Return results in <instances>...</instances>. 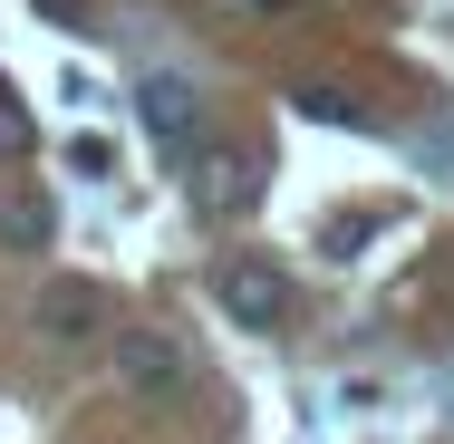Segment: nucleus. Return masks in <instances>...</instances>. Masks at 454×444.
Instances as JSON below:
<instances>
[{
	"instance_id": "nucleus-1",
	"label": "nucleus",
	"mask_w": 454,
	"mask_h": 444,
	"mask_svg": "<svg viewBox=\"0 0 454 444\" xmlns=\"http://www.w3.org/2000/svg\"><path fill=\"white\" fill-rule=\"evenodd\" d=\"M184 193H193V213H252V193H262V155H252V145H193Z\"/></svg>"
},
{
	"instance_id": "nucleus-2",
	"label": "nucleus",
	"mask_w": 454,
	"mask_h": 444,
	"mask_svg": "<svg viewBox=\"0 0 454 444\" xmlns=\"http://www.w3.org/2000/svg\"><path fill=\"white\" fill-rule=\"evenodd\" d=\"M213 300H223L242 329H280V319H290V280H280L271 261H223L213 270Z\"/></svg>"
},
{
	"instance_id": "nucleus-3",
	"label": "nucleus",
	"mask_w": 454,
	"mask_h": 444,
	"mask_svg": "<svg viewBox=\"0 0 454 444\" xmlns=\"http://www.w3.org/2000/svg\"><path fill=\"white\" fill-rule=\"evenodd\" d=\"M106 329V290L97 280H39V339L49 348H88Z\"/></svg>"
},
{
	"instance_id": "nucleus-4",
	"label": "nucleus",
	"mask_w": 454,
	"mask_h": 444,
	"mask_svg": "<svg viewBox=\"0 0 454 444\" xmlns=\"http://www.w3.org/2000/svg\"><path fill=\"white\" fill-rule=\"evenodd\" d=\"M184 348L175 339H155V329H136V339H116V386H136V396H184Z\"/></svg>"
},
{
	"instance_id": "nucleus-5",
	"label": "nucleus",
	"mask_w": 454,
	"mask_h": 444,
	"mask_svg": "<svg viewBox=\"0 0 454 444\" xmlns=\"http://www.w3.org/2000/svg\"><path fill=\"white\" fill-rule=\"evenodd\" d=\"M136 116H145V126H155L165 145H184V136H193V88H184L175 68H155V78L136 88Z\"/></svg>"
},
{
	"instance_id": "nucleus-6",
	"label": "nucleus",
	"mask_w": 454,
	"mask_h": 444,
	"mask_svg": "<svg viewBox=\"0 0 454 444\" xmlns=\"http://www.w3.org/2000/svg\"><path fill=\"white\" fill-rule=\"evenodd\" d=\"M290 106H300V116H319V126H348V136L367 126V97L339 88V78H300V88H290Z\"/></svg>"
},
{
	"instance_id": "nucleus-7",
	"label": "nucleus",
	"mask_w": 454,
	"mask_h": 444,
	"mask_svg": "<svg viewBox=\"0 0 454 444\" xmlns=\"http://www.w3.org/2000/svg\"><path fill=\"white\" fill-rule=\"evenodd\" d=\"M49 232H59V213H49L39 193H20V203H0V252H49Z\"/></svg>"
},
{
	"instance_id": "nucleus-8",
	"label": "nucleus",
	"mask_w": 454,
	"mask_h": 444,
	"mask_svg": "<svg viewBox=\"0 0 454 444\" xmlns=\"http://www.w3.org/2000/svg\"><path fill=\"white\" fill-rule=\"evenodd\" d=\"M29 145H39V126H29V106H20V97L0 88V165H10V155H29Z\"/></svg>"
},
{
	"instance_id": "nucleus-9",
	"label": "nucleus",
	"mask_w": 454,
	"mask_h": 444,
	"mask_svg": "<svg viewBox=\"0 0 454 444\" xmlns=\"http://www.w3.org/2000/svg\"><path fill=\"white\" fill-rule=\"evenodd\" d=\"M416 165H426V175H454V116H445V126H426V136H416Z\"/></svg>"
},
{
	"instance_id": "nucleus-10",
	"label": "nucleus",
	"mask_w": 454,
	"mask_h": 444,
	"mask_svg": "<svg viewBox=\"0 0 454 444\" xmlns=\"http://www.w3.org/2000/svg\"><path fill=\"white\" fill-rule=\"evenodd\" d=\"M68 175H116V155H106V136H78V145H68Z\"/></svg>"
},
{
	"instance_id": "nucleus-11",
	"label": "nucleus",
	"mask_w": 454,
	"mask_h": 444,
	"mask_svg": "<svg viewBox=\"0 0 454 444\" xmlns=\"http://www.w3.org/2000/svg\"><path fill=\"white\" fill-rule=\"evenodd\" d=\"M39 19H59V29H88V19H97V0H39Z\"/></svg>"
},
{
	"instance_id": "nucleus-12",
	"label": "nucleus",
	"mask_w": 454,
	"mask_h": 444,
	"mask_svg": "<svg viewBox=\"0 0 454 444\" xmlns=\"http://www.w3.org/2000/svg\"><path fill=\"white\" fill-rule=\"evenodd\" d=\"M252 10H290V0H252Z\"/></svg>"
}]
</instances>
